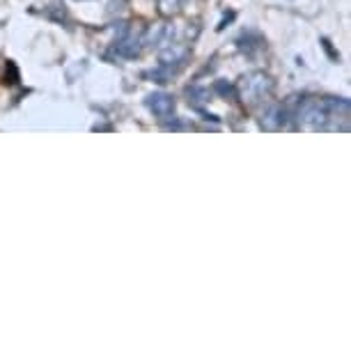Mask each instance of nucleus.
<instances>
[{
  "label": "nucleus",
  "mask_w": 351,
  "mask_h": 351,
  "mask_svg": "<svg viewBox=\"0 0 351 351\" xmlns=\"http://www.w3.org/2000/svg\"><path fill=\"white\" fill-rule=\"evenodd\" d=\"M322 46H324V51H326L328 56H330V60H333V62L340 60V53H335V51H333V46H330L328 39H322Z\"/></svg>",
  "instance_id": "nucleus-10"
},
{
  "label": "nucleus",
  "mask_w": 351,
  "mask_h": 351,
  "mask_svg": "<svg viewBox=\"0 0 351 351\" xmlns=\"http://www.w3.org/2000/svg\"><path fill=\"white\" fill-rule=\"evenodd\" d=\"M294 117H296V122H299V127L308 131H322L328 127L326 104L317 97H301L299 104H296Z\"/></svg>",
  "instance_id": "nucleus-1"
},
{
  "label": "nucleus",
  "mask_w": 351,
  "mask_h": 351,
  "mask_svg": "<svg viewBox=\"0 0 351 351\" xmlns=\"http://www.w3.org/2000/svg\"><path fill=\"white\" fill-rule=\"evenodd\" d=\"M145 106H147L152 115H156L158 120H168V117H172V112H175V97L168 95V92H152L145 99Z\"/></svg>",
  "instance_id": "nucleus-4"
},
{
  "label": "nucleus",
  "mask_w": 351,
  "mask_h": 351,
  "mask_svg": "<svg viewBox=\"0 0 351 351\" xmlns=\"http://www.w3.org/2000/svg\"><path fill=\"white\" fill-rule=\"evenodd\" d=\"M214 90L218 92V95H223V97H234V95H237V90L232 88L230 83H225V81H216Z\"/></svg>",
  "instance_id": "nucleus-9"
},
{
  "label": "nucleus",
  "mask_w": 351,
  "mask_h": 351,
  "mask_svg": "<svg viewBox=\"0 0 351 351\" xmlns=\"http://www.w3.org/2000/svg\"><path fill=\"white\" fill-rule=\"evenodd\" d=\"M191 56V49L189 44L184 42H175V39H161L158 42V60H161L163 67H180L189 60Z\"/></svg>",
  "instance_id": "nucleus-3"
},
{
  "label": "nucleus",
  "mask_w": 351,
  "mask_h": 351,
  "mask_svg": "<svg viewBox=\"0 0 351 351\" xmlns=\"http://www.w3.org/2000/svg\"><path fill=\"white\" fill-rule=\"evenodd\" d=\"M143 46H145V35H143V32L127 30L115 42V53H117V56H122V58H136V56H141Z\"/></svg>",
  "instance_id": "nucleus-6"
},
{
  "label": "nucleus",
  "mask_w": 351,
  "mask_h": 351,
  "mask_svg": "<svg viewBox=\"0 0 351 351\" xmlns=\"http://www.w3.org/2000/svg\"><path fill=\"white\" fill-rule=\"evenodd\" d=\"M156 8L161 16H175L182 10V0H156Z\"/></svg>",
  "instance_id": "nucleus-7"
},
{
  "label": "nucleus",
  "mask_w": 351,
  "mask_h": 351,
  "mask_svg": "<svg viewBox=\"0 0 351 351\" xmlns=\"http://www.w3.org/2000/svg\"><path fill=\"white\" fill-rule=\"evenodd\" d=\"M271 90H274V81H271V76L264 74V71H250V74H246L241 78L239 88H237L241 99L248 104L260 101V99L269 97Z\"/></svg>",
  "instance_id": "nucleus-2"
},
{
  "label": "nucleus",
  "mask_w": 351,
  "mask_h": 351,
  "mask_svg": "<svg viewBox=\"0 0 351 351\" xmlns=\"http://www.w3.org/2000/svg\"><path fill=\"white\" fill-rule=\"evenodd\" d=\"M186 95H189V104H191V106H195L197 110H202V104H207V101H209V92H207V90L193 88V90H189Z\"/></svg>",
  "instance_id": "nucleus-8"
},
{
  "label": "nucleus",
  "mask_w": 351,
  "mask_h": 351,
  "mask_svg": "<svg viewBox=\"0 0 351 351\" xmlns=\"http://www.w3.org/2000/svg\"><path fill=\"white\" fill-rule=\"evenodd\" d=\"M287 106L280 104H269L260 115V127L264 131H280L287 124Z\"/></svg>",
  "instance_id": "nucleus-5"
}]
</instances>
